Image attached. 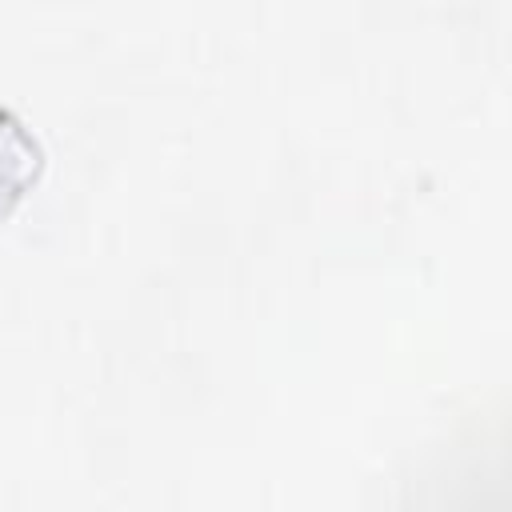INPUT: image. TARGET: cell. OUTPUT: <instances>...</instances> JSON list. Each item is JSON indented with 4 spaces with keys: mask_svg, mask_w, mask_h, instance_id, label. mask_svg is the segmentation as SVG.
Wrapping results in <instances>:
<instances>
[{
    "mask_svg": "<svg viewBox=\"0 0 512 512\" xmlns=\"http://www.w3.org/2000/svg\"><path fill=\"white\" fill-rule=\"evenodd\" d=\"M40 144L36 136L8 112L0 108V212L24 196V188L40 172Z\"/></svg>",
    "mask_w": 512,
    "mask_h": 512,
    "instance_id": "obj_1",
    "label": "cell"
}]
</instances>
